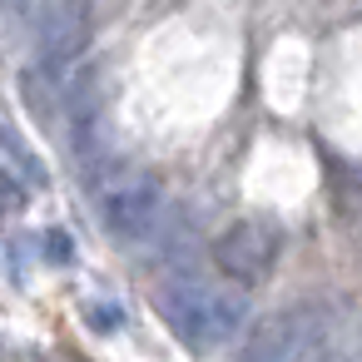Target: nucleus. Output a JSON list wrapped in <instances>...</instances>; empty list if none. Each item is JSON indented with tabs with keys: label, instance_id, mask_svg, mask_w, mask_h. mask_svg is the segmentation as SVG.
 <instances>
[{
	"label": "nucleus",
	"instance_id": "f257e3e1",
	"mask_svg": "<svg viewBox=\"0 0 362 362\" xmlns=\"http://www.w3.org/2000/svg\"><path fill=\"white\" fill-rule=\"evenodd\" d=\"M154 308L189 352H214V347L233 342L243 317H248V303L233 288H218V283L189 278V273L164 278L154 288Z\"/></svg>",
	"mask_w": 362,
	"mask_h": 362
},
{
	"label": "nucleus",
	"instance_id": "f03ea898",
	"mask_svg": "<svg viewBox=\"0 0 362 362\" xmlns=\"http://www.w3.org/2000/svg\"><path fill=\"white\" fill-rule=\"evenodd\" d=\"M95 204H100V223L115 243H144L164 214V189L144 169H115L95 189Z\"/></svg>",
	"mask_w": 362,
	"mask_h": 362
},
{
	"label": "nucleus",
	"instance_id": "7ed1b4c3",
	"mask_svg": "<svg viewBox=\"0 0 362 362\" xmlns=\"http://www.w3.org/2000/svg\"><path fill=\"white\" fill-rule=\"evenodd\" d=\"M238 362H332V322L322 308H288L263 322Z\"/></svg>",
	"mask_w": 362,
	"mask_h": 362
},
{
	"label": "nucleus",
	"instance_id": "20e7f679",
	"mask_svg": "<svg viewBox=\"0 0 362 362\" xmlns=\"http://www.w3.org/2000/svg\"><path fill=\"white\" fill-rule=\"evenodd\" d=\"M85 40H90V11H85V0H55V6L40 16V25H35V60H30V70L75 95V75H80Z\"/></svg>",
	"mask_w": 362,
	"mask_h": 362
},
{
	"label": "nucleus",
	"instance_id": "39448f33",
	"mask_svg": "<svg viewBox=\"0 0 362 362\" xmlns=\"http://www.w3.org/2000/svg\"><path fill=\"white\" fill-rule=\"evenodd\" d=\"M283 253V228L268 218H238L214 238V263L233 283H263Z\"/></svg>",
	"mask_w": 362,
	"mask_h": 362
},
{
	"label": "nucleus",
	"instance_id": "423d86ee",
	"mask_svg": "<svg viewBox=\"0 0 362 362\" xmlns=\"http://www.w3.org/2000/svg\"><path fill=\"white\" fill-rule=\"evenodd\" d=\"M0 139H6V179L11 184H21V189H45V164L25 149V139H21V129L16 124H6V134H0Z\"/></svg>",
	"mask_w": 362,
	"mask_h": 362
},
{
	"label": "nucleus",
	"instance_id": "0eeeda50",
	"mask_svg": "<svg viewBox=\"0 0 362 362\" xmlns=\"http://www.w3.org/2000/svg\"><path fill=\"white\" fill-rule=\"evenodd\" d=\"M90 313H95V327H115V322H124V313H119V308H105V303L90 308Z\"/></svg>",
	"mask_w": 362,
	"mask_h": 362
},
{
	"label": "nucleus",
	"instance_id": "6e6552de",
	"mask_svg": "<svg viewBox=\"0 0 362 362\" xmlns=\"http://www.w3.org/2000/svg\"><path fill=\"white\" fill-rule=\"evenodd\" d=\"M25 6H30V0H11V16H21Z\"/></svg>",
	"mask_w": 362,
	"mask_h": 362
}]
</instances>
